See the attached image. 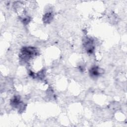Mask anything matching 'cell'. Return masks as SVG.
Returning a JSON list of instances; mask_svg holds the SVG:
<instances>
[{
    "label": "cell",
    "instance_id": "1",
    "mask_svg": "<svg viewBox=\"0 0 127 127\" xmlns=\"http://www.w3.org/2000/svg\"><path fill=\"white\" fill-rule=\"evenodd\" d=\"M89 72L90 75L93 77H97L99 76V75H100L101 73V71H100L99 68L97 66L92 67L90 70Z\"/></svg>",
    "mask_w": 127,
    "mask_h": 127
},
{
    "label": "cell",
    "instance_id": "2",
    "mask_svg": "<svg viewBox=\"0 0 127 127\" xmlns=\"http://www.w3.org/2000/svg\"><path fill=\"white\" fill-rule=\"evenodd\" d=\"M52 16L53 15L51 13H46L44 16V18H43L44 22L45 23H49L52 19Z\"/></svg>",
    "mask_w": 127,
    "mask_h": 127
}]
</instances>
